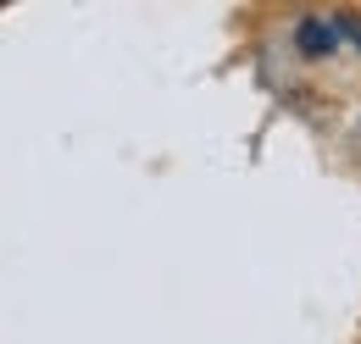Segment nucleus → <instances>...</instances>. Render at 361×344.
Masks as SVG:
<instances>
[{
  "label": "nucleus",
  "mask_w": 361,
  "mask_h": 344,
  "mask_svg": "<svg viewBox=\"0 0 361 344\" xmlns=\"http://www.w3.org/2000/svg\"><path fill=\"white\" fill-rule=\"evenodd\" d=\"M339 34H345L339 17H300V23H295V50H300V56H328V50L339 44Z\"/></svg>",
  "instance_id": "f257e3e1"
}]
</instances>
